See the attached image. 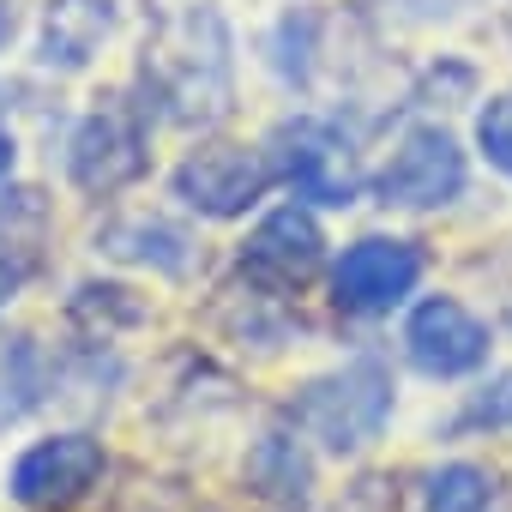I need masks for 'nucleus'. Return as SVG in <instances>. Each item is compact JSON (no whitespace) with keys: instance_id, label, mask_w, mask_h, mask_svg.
I'll return each instance as SVG.
<instances>
[{"instance_id":"obj_1","label":"nucleus","mask_w":512,"mask_h":512,"mask_svg":"<svg viewBox=\"0 0 512 512\" xmlns=\"http://www.w3.org/2000/svg\"><path fill=\"white\" fill-rule=\"evenodd\" d=\"M139 91L145 115H163L175 127L217 121L229 109V25L217 0H157Z\"/></svg>"},{"instance_id":"obj_2","label":"nucleus","mask_w":512,"mask_h":512,"mask_svg":"<svg viewBox=\"0 0 512 512\" xmlns=\"http://www.w3.org/2000/svg\"><path fill=\"white\" fill-rule=\"evenodd\" d=\"M392 404H398V398H392L386 362L356 356V362H344V368H332V374L302 380L296 398L284 404V416L296 422L302 440H314V446H326V452L344 458V452H362V446H374V440L386 434Z\"/></svg>"},{"instance_id":"obj_3","label":"nucleus","mask_w":512,"mask_h":512,"mask_svg":"<svg viewBox=\"0 0 512 512\" xmlns=\"http://www.w3.org/2000/svg\"><path fill=\"white\" fill-rule=\"evenodd\" d=\"M145 163H151V115H145V103H127V97L97 103L67 139V181L91 199L133 187L145 175Z\"/></svg>"},{"instance_id":"obj_4","label":"nucleus","mask_w":512,"mask_h":512,"mask_svg":"<svg viewBox=\"0 0 512 512\" xmlns=\"http://www.w3.org/2000/svg\"><path fill=\"white\" fill-rule=\"evenodd\" d=\"M272 181H278L272 151L241 145V139H205V145H193V151L175 163V175H169L175 199H181L187 211L211 217V223L247 217L253 205L272 193Z\"/></svg>"},{"instance_id":"obj_5","label":"nucleus","mask_w":512,"mask_h":512,"mask_svg":"<svg viewBox=\"0 0 512 512\" xmlns=\"http://www.w3.org/2000/svg\"><path fill=\"white\" fill-rule=\"evenodd\" d=\"M464 187H470V157L446 127H410L392 145L386 169L374 175V199L392 211H440L464 199Z\"/></svg>"},{"instance_id":"obj_6","label":"nucleus","mask_w":512,"mask_h":512,"mask_svg":"<svg viewBox=\"0 0 512 512\" xmlns=\"http://www.w3.org/2000/svg\"><path fill=\"white\" fill-rule=\"evenodd\" d=\"M428 260L422 247L404 241V235H362L338 253L332 266V302L338 314H356V320H374V314H392L416 296Z\"/></svg>"},{"instance_id":"obj_7","label":"nucleus","mask_w":512,"mask_h":512,"mask_svg":"<svg viewBox=\"0 0 512 512\" xmlns=\"http://www.w3.org/2000/svg\"><path fill=\"white\" fill-rule=\"evenodd\" d=\"M103 470H109L103 440L85 434V428H67V434H49V440L25 446V452L13 458L7 494H13L19 506H31V512H67V506H79V500L103 482Z\"/></svg>"},{"instance_id":"obj_8","label":"nucleus","mask_w":512,"mask_h":512,"mask_svg":"<svg viewBox=\"0 0 512 512\" xmlns=\"http://www.w3.org/2000/svg\"><path fill=\"white\" fill-rule=\"evenodd\" d=\"M320 266H326V229H320V217L302 199L266 211L260 223H253V235L241 241V278L266 284L272 296L308 290Z\"/></svg>"},{"instance_id":"obj_9","label":"nucleus","mask_w":512,"mask_h":512,"mask_svg":"<svg viewBox=\"0 0 512 512\" xmlns=\"http://www.w3.org/2000/svg\"><path fill=\"white\" fill-rule=\"evenodd\" d=\"M272 163H278V181H284L296 199H314V205H350L356 187H362L350 145H344L326 121H314V115L284 121V127L272 133Z\"/></svg>"},{"instance_id":"obj_10","label":"nucleus","mask_w":512,"mask_h":512,"mask_svg":"<svg viewBox=\"0 0 512 512\" xmlns=\"http://www.w3.org/2000/svg\"><path fill=\"white\" fill-rule=\"evenodd\" d=\"M404 356L428 380H464L488 362V326L458 296H422L404 320Z\"/></svg>"},{"instance_id":"obj_11","label":"nucleus","mask_w":512,"mask_h":512,"mask_svg":"<svg viewBox=\"0 0 512 512\" xmlns=\"http://www.w3.org/2000/svg\"><path fill=\"white\" fill-rule=\"evenodd\" d=\"M49 235H55V205L43 187H0V308L37 278Z\"/></svg>"},{"instance_id":"obj_12","label":"nucleus","mask_w":512,"mask_h":512,"mask_svg":"<svg viewBox=\"0 0 512 512\" xmlns=\"http://www.w3.org/2000/svg\"><path fill=\"white\" fill-rule=\"evenodd\" d=\"M115 25H121L115 0H49L37 31V61L49 73H85L115 37Z\"/></svg>"},{"instance_id":"obj_13","label":"nucleus","mask_w":512,"mask_h":512,"mask_svg":"<svg viewBox=\"0 0 512 512\" xmlns=\"http://www.w3.org/2000/svg\"><path fill=\"white\" fill-rule=\"evenodd\" d=\"M97 253H109V260L121 266H145L157 278H187L199 247L187 229H175L169 217H115L97 229Z\"/></svg>"},{"instance_id":"obj_14","label":"nucleus","mask_w":512,"mask_h":512,"mask_svg":"<svg viewBox=\"0 0 512 512\" xmlns=\"http://www.w3.org/2000/svg\"><path fill=\"white\" fill-rule=\"evenodd\" d=\"M241 476H247V488L260 494V500L290 506V512L308 506V494H314V458H308L302 434H284V428H272V434L253 440Z\"/></svg>"},{"instance_id":"obj_15","label":"nucleus","mask_w":512,"mask_h":512,"mask_svg":"<svg viewBox=\"0 0 512 512\" xmlns=\"http://www.w3.org/2000/svg\"><path fill=\"white\" fill-rule=\"evenodd\" d=\"M49 392V362L37 350L31 332H13L0 338V434H7L13 422H25Z\"/></svg>"},{"instance_id":"obj_16","label":"nucleus","mask_w":512,"mask_h":512,"mask_svg":"<svg viewBox=\"0 0 512 512\" xmlns=\"http://www.w3.org/2000/svg\"><path fill=\"white\" fill-rule=\"evenodd\" d=\"M494 476L482 464H440L422 476V512H488Z\"/></svg>"},{"instance_id":"obj_17","label":"nucleus","mask_w":512,"mask_h":512,"mask_svg":"<svg viewBox=\"0 0 512 512\" xmlns=\"http://www.w3.org/2000/svg\"><path fill=\"white\" fill-rule=\"evenodd\" d=\"M73 320L109 338V326H139L145 302H133V290H121V284H79L73 290Z\"/></svg>"},{"instance_id":"obj_18","label":"nucleus","mask_w":512,"mask_h":512,"mask_svg":"<svg viewBox=\"0 0 512 512\" xmlns=\"http://www.w3.org/2000/svg\"><path fill=\"white\" fill-rule=\"evenodd\" d=\"M476 151L488 157V169H500L512 181V85L482 103V115H476Z\"/></svg>"},{"instance_id":"obj_19","label":"nucleus","mask_w":512,"mask_h":512,"mask_svg":"<svg viewBox=\"0 0 512 512\" xmlns=\"http://www.w3.org/2000/svg\"><path fill=\"white\" fill-rule=\"evenodd\" d=\"M458 434H476V428H512V374H500V380H488L464 410H458V422H452Z\"/></svg>"},{"instance_id":"obj_20","label":"nucleus","mask_w":512,"mask_h":512,"mask_svg":"<svg viewBox=\"0 0 512 512\" xmlns=\"http://www.w3.org/2000/svg\"><path fill=\"white\" fill-rule=\"evenodd\" d=\"M13 163H19V145H13V133H7V121H0V187L13 181Z\"/></svg>"},{"instance_id":"obj_21","label":"nucleus","mask_w":512,"mask_h":512,"mask_svg":"<svg viewBox=\"0 0 512 512\" xmlns=\"http://www.w3.org/2000/svg\"><path fill=\"white\" fill-rule=\"evenodd\" d=\"M19 37V0H0V49Z\"/></svg>"}]
</instances>
